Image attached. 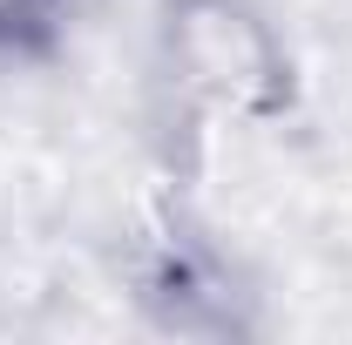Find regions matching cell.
Returning a JSON list of instances; mask_svg holds the SVG:
<instances>
[{
	"label": "cell",
	"instance_id": "1",
	"mask_svg": "<svg viewBox=\"0 0 352 345\" xmlns=\"http://www.w3.org/2000/svg\"><path fill=\"white\" fill-rule=\"evenodd\" d=\"M156 75L210 129H271L298 109V68L258 0H163Z\"/></svg>",
	"mask_w": 352,
	"mask_h": 345
},
{
	"label": "cell",
	"instance_id": "2",
	"mask_svg": "<svg viewBox=\"0 0 352 345\" xmlns=\"http://www.w3.org/2000/svg\"><path fill=\"white\" fill-rule=\"evenodd\" d=\"M68 21V0H0V54L41 47Z\"/></svg>",
	"mask_w": 352,
	"mask_h": 345
}]
</instances>
